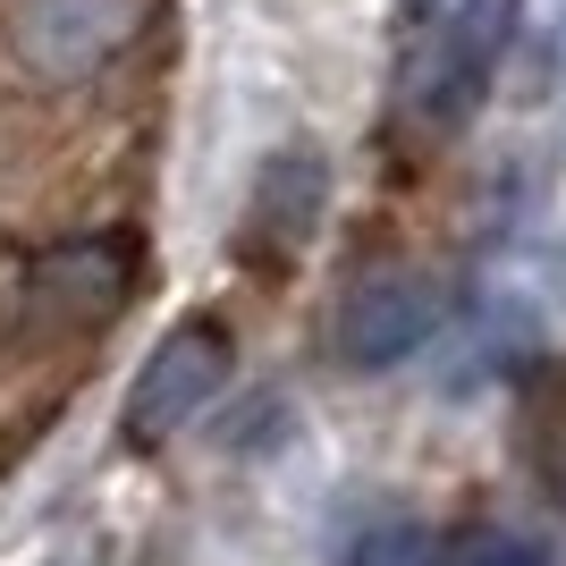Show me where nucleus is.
<instances>
[{"label":"nucleus","mask_w":566,"mask_h":566,"mask_svg":"<svg viewBox=\"0 0 566 566\" xmlns=\"http://www.w3.org/2000/svg\"><path fill=\"white\" fill-rule=\"evenodd\" d=\"M136 280V262L118 254V245H60V254L34 262V287L60 296V313H111Z\"/></svg>","instance_id":"6"},{"label":"nucleus","mask_w":566,"mask_h":566,"mask_svg":"<svg viewBox=\"0 0 566 566\" xmlns=\"http://www.w3.org/2000/svg\"><path fill=\"white\" fill-rule=\"evenodd\" d=\"M338 566H449V542L415 516H373L338 542Z\"/></svg>","instance_id":"7"},{"label":"nucleus","mask_w":566,"mask_h":566,"mask_svg":"<svg viewBox=\"0 0 566 566\" xmlns=\"http://www.w3.org/2000/svg\"><path fill=\"white\" fill-rule=\"evenodd\" d=\"M524 0H406L398 9V118L423 144H449L491 102V76L516 43Z\"/></svg>","instance_id":"1"},{"label":"nucleus","mask_w":566,"mask_h":566,"mask_svg":"<svg viewBox=\"0 0 566 566\" xmlns=\"http://www.w3.org/2000/svg\"><path fill=\"white\" fill-rule=\"evenodd\" d=\"M144 25H153V0H18L9 43H18V69L43 85H94L144 43Z\"/></svg>","instance_id":"3"},{"label":"nucleus","mask_w":566,"mask_h":566,"mask_svg":"<svg viewBox=\"0 0 566 566\" xmlns=\"http://www.w3.org/2000/svg\"><path fill=\"white\" fill-rule=\"evenodd\" d=\"M322 203H331V161L313 144H280L271 161L254 169V195H245V254L262 271H280L287 254H305V237L322 229Z\"/></svg>","instance_id":"5"},{"label":"nucleus","mask_w":566,"mask_h":566,"mask_svg":"<svg viewBox=\"0 0 566 566\" xmlns=\"http://www.w3.org/2000/svg\"><path fill=\"white\" fill-rule=\"evenodd\" d=\"M449 566H558V558L533 533H516V524H473V533L449 542Z\"/></svg>","instance_id":"8"},{"label":"nucleus","mask_w":566,"mask_h":566,"mask_svg":"<svg viewBox=\"0 0 566 566\" xmlns=\"http://www.w3.org/2000/svg\"><path fill=\"white\" fill-rule=\"evenodd\" d=\"M229 373H237V338L220 331L212 313H195V322L161 331V347L144 355L136 380H127L118 440H127V449H161V440H178V431L229 389Z\"/></svg>","instance_id":"2"},{"label":"nucleus","mask_w":566,"mask_h":566,"mask_svg":"<svg viewBox=\"0 0 566 566\" xmlns=\"http://www.w3.org/2000/svg\"><path fill=\"white\" fill-rule=\"evenodd\" d=\"M440 280L423 271H364L331 313V355L347 373H398L440 338Z\"/></svg>","instance_id":"4"}]
</instances>
